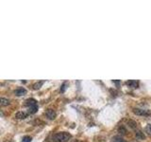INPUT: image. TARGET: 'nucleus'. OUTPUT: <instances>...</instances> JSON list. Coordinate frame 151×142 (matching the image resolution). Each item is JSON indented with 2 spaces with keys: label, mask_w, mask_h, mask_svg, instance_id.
I'll return each mask as SVG.
<instances>
[{
  "label": "nucleus",
  "mask_w": 151,
  "mask_h": 142,
  "mask_svg": "<svg viewBox=\"0 0 151 142\" xmlns=\"http://www.w3.org/2000/svg\"><path fill=\"white\" fill-rule=\"evenodd\" d=\"M112 142H126L125 139H123L121 137H114L112 138Z\"/></svg>",
  "instance_id": "ddd939ff"
},
{
  "label": "nucleus",
  "mask_w": 151,
  "mask_h": 142,
  "mask_svg": "<svg viewBox=\"0 0 151 142\" xmlns=\"http://www.w3.org/2000/svg\"><path fill=\"white\" fill-rule=\"evenodd\" d=\"M146 133L148 135H151V125L150 124H147L146 127Z\"/></svg>",
  "instance_id": "dca6fc26"
},
{
  "label": "nucleus",
  "mask_w": 151,
  "mask_h": 142,
  "mask_svg": "<svg viewBox=\"0 0 151 142\" xmlns=\"http://www.w3.org/2000/svg\"><path fill=\"white\" fill-rule=\"evenodd\" d=\"M135 137L138 140H144L146 139V135L142 132L141 130H135Z\"/></svg>",
  "instance_id": "39448f33"
},
{
  "label": "nucleus",
  "mask_w": 151,
  "mask_h": 142,
  "mask_svg": "<svg viewBox=\"0 0 151 142\" xmlns=\"http://www.w3.org/2000/svg\"><path fill=\"white\" fill-rule=\"evenodd\" d=\"M68 85V82H64L63 83H62V87H61V92L63 93L65 91V89H66V86Z\"/></svg>",
  "instance_id": "2eb2a0df"
},
{
  "label": "nucleus",
  "mask_w": 151,
  "mask_h": 142,
  "mask_svg": "<svg viewBox=\"0 0 151 142\" xmlns=\"http://www.w3.org/2000/svg\"><path fill=\"white\" fill-rule=\"evenodd\" d=\"M25 104L26 106H27V108L32 107V106L37 105V101H36V100H34V99H28V100H27L25 101Z\"/></svg>",
  "instance_id": "0eeeda50"
},
{
  "label": "nucleus",
  "mask_w": 151,
  "mask_h": 142,
  "mask_svg": "<svg viewBox=\"0 0 151 142\" xmlns=\"http://www.w3.org/2000/svg\"><path fill=\"white\" fill-rule=\"evenodd\" d=\"M10 100H8V99H5V98H1V106H8V105L10 104Z\"/></svg>",
  "instance_id": "9b49d317"
},
{
  "label": "nucleus",
  "mask_w": 151,
  "mask_h": 142,
  "mask_svg": "<svg viewBox=\"0 0 151 142\" xmlns=\"http://www.w3.org/2000/svg\"><path fill=\"white\" fill-rule=\"evenodd\" d=\"M44 84V81H41V82H37V83H35L34 85H33V89L37 90V89H40L41 88V86Z\"/></svg>",
  "instance_id": "f8f14e48"
},
{
  "label": "nucleus",
  "mask_w": 151,
  "mask_h": 142,
  "mask_svg": "<svg viewBox=\"0 0 151 142\" xmlns=\"http://www.w3.org/2000/svg\"><path fill=\"white\" fill-rule=\"evenodd\" d=\"M14 93L17 97H21V96H24V95L27 94V90H26L24 87H20V88H17V89L15 90Z\"/></svg>",
  "instance_id": "6e6552de"
},
{
  "label": "nucleus",
  "mask_w": 151,
  "mask_h": 142,
  "mask_svg": "<svg viewBox=\"0 0 151 142\" xmlns=\"http://www.w3.org/2000/svg\"><path fill=\"white\" fill-rule=\"evenodd\" d=\"M28 115H29V114L27 112L20 111V112H17L15 114V118H17V120H25V118H27Z\"/></svg>",
  "instance_id": "20e7f679"
},
{
  "label": "nucleus",
  "mask_w": 151,
  "mask_h": 142,
  "mask_svg": "<svg viewBox=\"0 0 151 142\" xmlns=\"http://www.w3.org/2000/svg\"><path fill=\"white\" fill-rule=\"evenodd\" d=\"M128 125L134 130H136V128H137V123H136V121H134V120H129V121H128Z\"/></svg>",
  "instance_id": "9d476101"
},
{
  "label": "nucleus",
  "mask_w": 151,
  "mask_h": 142,
  "mask_svg": "<svg viewBox=\"0 0 151 142\" xmlns=\"http://www.w3.org/2000/svg\"><path fill=\"white\" fill-rule=\"evenodd\" d=\"M126 83V85H128L129 87H131V88L139 87V82H137V81L130 80V81H128Z\"/></svg>",
  "instance_id": "423d86ee"
},
{
  "label": "nucleus",
  "mask_w": 151,
  "mask_h": 142,
  "mask_svg": "<svg viewBox=\"0 0 151 142\" xmlns=\"http://www.w3.org/2000/svg\"><path fill=\"white\" fill-rule=\"evenodd\" d=\"M118 131H119V132H120V133H121L122 135H125V134H126V129H125L124 127H122V126H121V127H119Z\"/></svg>",
  "instance_id": "f3484780"
},
{
  "label": "nucleus",
  "mask_w": 151,
  "mask_h": 142,
  "mask_svg": "<svg viewBox=\"0 0 151 142\" xmlns=\"http://www.w3.org/2000/svg\"><path fill=\"white\" fill-rule=\"evenodd\" d=\"M71 138V135L69 133L66 132H61L57 133L56 135H53L52 140L54 142H67Z\"/></svg>",
  "instance_id": "f257e3e1"
},
{
  "label": "nucleus",
  "mask_w": 151,
  "mask_h": 142,
  "mask_svg": "<svg viewBox=\"0 0 151 142\" xmlns=\"http://www.w3.org/2000/svg\"><path fill=\"white\" fill-rule=\"evenodd\" d=\"M31 140H32L31 137H28V135H26V137H24L22 138V141L21 142H31Z\"/></svg>",
  "instance_id": "4468645a"
},
{
  "label": "nucleus",
  "mask_w": 151,
  "mask_h": 142,
  "mask_svg": "<svg viewBox=\"0 0 151 142\" xmlns=\"http://www.w3.org/2000/svg\"><path fill=\"white\" fill-rule=\"evenodd\" d=\"M45 116H46L47 118H49V120H55L56 118V112H55L53 109H47L45 111Z\"/></svg>",
  "instance_id": "7ed1b4c3"
},
{
  "label": "nucleus",
  "mask_w": 151,
  "mask_h": 142,
  "mask_svg": "<svg viewBox=\"0 0 151 142\" xmlns=\"http://www.w3.org/2000/svg\"><path fill=\"white\" fill-rule=\"evenodd\" d=\"M37 111H38V105H35V106H32V107L27 108V113H28V114H35Z\"/></svg>",
  "instance_id": "1a4fd4ad"
},
{
  "label": "nucleus",
  "mask_w": 151,
  "mask_h": 142,
  "mask_svg": "<svg viewBox=\"0 0 151 142\" xmlns=\"http://www.w3.org/2000/svg\"><path fill=\"white\" fill-rule=\"evenodd\" d=\"M133 113L135 114V115L137 116H149L151 114L150 111H148V110H146V109H141V108H133Z\"/></svg>",
  "instance_id": "f03ea898"
}]
</instances>
